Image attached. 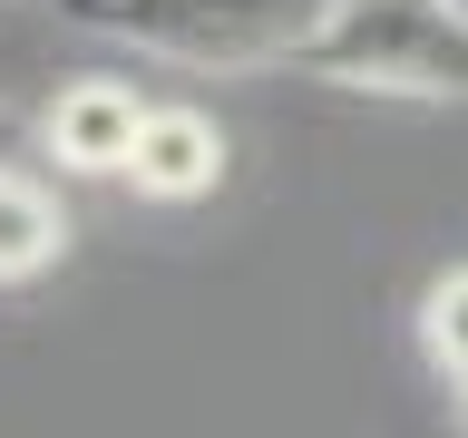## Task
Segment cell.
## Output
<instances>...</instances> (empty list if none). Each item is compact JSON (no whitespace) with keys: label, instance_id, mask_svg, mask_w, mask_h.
I'll return each instance as SVG.
<instances>
[{"label":"cell","instance_id":"obj_1","mask_svg":"<svg viewBox=\"0 0 468 438\" xmlns=\"http://www.w3.org/2000/svg\"><path fill=\"white\" fill-rule=\"evenodd\" d=\"M69 10L176 68H283L313 58L342 0H69Z\"/></svg>","mask_w":468,"mask_h":438},{"label":"cell","instance_id":"obj_2","mask_svg":"<svg viewBox=\"0 0 468 438\" xmlns=\"http://www.w3.org/2000/svg\"><path fill=\"white\" fill-rule=\"evenodd\" d=\"M303 68L371 98H468V10L459 0H342Z\"/></svg>","mask_w":468,"mask_h":438},{"label":"cell","instance_id":"obj_3","mask_svg":"<svg viewBox=\"0 0 468 438\" xmlns=\"http://www.w3.org/2000/svg\"><path fill=\"white\" fill-rule=\"evenodd\" d=\"M117 175H127L146 204H196V195L225 185V127L205 108H156V98H146V127H137V146H127Z\"/></svg>","mask_w":468,"mask_h":438},{"label":"cell","instance_id":"obj_4","mask_svg":"<svg viewBox=\"0 0 468 438\" xmlns=\"http://www.w3.org/2000/svg\"><path fill=\"white\" fill-rule=\"evenodd\" d=\"M137 127H146V98L127 78H79V88H58V108H49V156L88 166V175H117Z\"/></svg>","mask_w":468,"mask_h":438},{"label":"cell","instance_id":"obj_5","mask_svg":"<svg viewBox=\"0 0 468 438\" xmlns=\"http://www.w3.org/2000/svg\"><path fill=\"white\" fill-rule=\"evenodd\" d=\"M58 254H69V214H58V195L29 166H10V175H0V292H29Z\"/></svg>","mask_w":468,"mask_h":438},{"label":"cell","instance_id":"obj_6","mask_svg":"<svg viewBox=\"0 0 468 438\" xmlns=\"http://www.w3.org/2000/svg\"><path fill=\"white\" fill-rule=\"evenodd\" d=\"M420 350H430V370L449 390H468V263L420 292Z\"/></svg>","mask_w":468,"mask_h":438},{"label":"cell","instance_id":"obj_7","mask_svg":"<svg viewBox=\"0 0 468 438\" xmlns=\"http://www.w3.org/2000/svg\"><path fill=\"white\" fill-rule=\"evenodd\" d=\"M20 146H29V127H20V108H10V98H0V175L20 166Z\"/></svg>","mask_w":468,"mask_h":438},{"label":"cell","instance_id":"obj_8","mask_svg":"<svg viewBox=\"0 0 468 438\" xmlns=\"http://www.w3.org/2000/svg\"><path fill=\"white\" fill-rule=\"evenodd\" d=\"M459 409H468V390H459Z\"/></svg>","mask_w":468,"mask_h":438},{"label":"cell","instance_id":"obj_9","mask_svg":"<svg viewBox=\"0 0 468 438\" xmlns=\"http://www.w3.org/2000/svg\"><path fill=\"white\" fill-rule=\"evenodd\" d=\"M459 10H468V0H459Z\"/></svg>","mask_w":468,"mask_h":438}]
</instances>
